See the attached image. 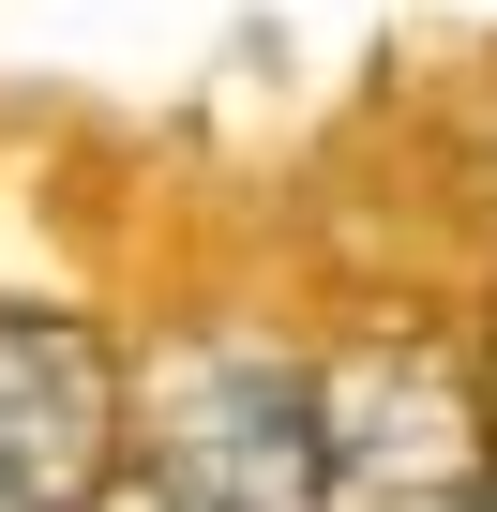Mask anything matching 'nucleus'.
<instances>
[{
	"label": "nucleus",
	"mask_w": 497,
	"mask_h": 512,
	"mask_svg": "<svg viewBox=\"0 0 497 512\" xmlns=\"http://www.w3.org/2000/svg\"><path fill=\"white\" fill-rule=\"evenodd\" d=\"M317 512H482L497 497V407L437 332H362L317 392Z\"/></svg>",
	"instance_id": "f257e3e1"
},
{
	"label": "nucleus",
	"mask_w": 497,
	"mask_h": 512,
	"mask_svg": "<svg viewBox=\"0 0 497 512\" xmlns=\"http://www.w3.org/2000/svg\"><path fill=\"white\" fill-rule=\"evenodd\" d=\"M106 467H121V362H106V332L46 317V302H0V482L31 512H76Z\"/></svg>",
	"instance_id": "f03ea898"
},
{
	"label": "nucleus",
	"mask_w": 497,
	"mask_h": 512,
	"mask_svg": "<svg viewBox=\"0 0 497 512\" xmlns=\"http://www.w3.org/2000/svg\"><path fill=\"white\" fill-rule=\"evenodd\" d=\"M151 482H181L196 512H317V437L302 392L272 362H196L151 422Z\"/></svg>",
	"instance_id": "7ed1b4c3"
},
{
	"label": "nucleus",
	"mask_w": 497,
	"mask_h": 512,
	"mask_svg": "<svg viewBox=\"0 0 497 512\" xmlns=\"http://www.w3.org/2000/svg\"><path fill=\"white\" fill-rule=\"evenodd\" d=\"M76 512H196V497H181V482H151V467H106Z\"/></svg>",
	"instance_id": "20e7f679"
},
{
	"label": "nucleus",
	"mask_w": 497,
	"mask_h": 512,
	"mask_svg": "<svg viewBox=\"0 0 497 512\" xmlns=\"http://www.w3.org/2000/svg\"><path fill=\"white\" fill-rule=\"evenodd\" d=\"M0 512H31V497H16V482H0Z\"/></svg>",
	"instance_id": "39448f33"
},
{
	"label": "nucleus",
	"mask_w": 497,
	"mask_h": 512,
	"mask_svg": "<svg viewBox=\"0 0 497 512\" xmlns=\"http://www.w3.org/2000/svg\"><path fill=\"white\" fill-rule=\"evenodd\" d=\"M482 512H497V497H482Z\"/></svg>",
	"instance_id": "423d86ee"
}]
</instances>
